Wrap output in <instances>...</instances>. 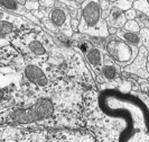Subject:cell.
<instances>
[{
  "instance_id": "1",
  "label": "cell",
  "mask_w": 149,
  "mask_h": 142,
  "mask_svg": "<svg viewBox=\"0 0 149 142\" xmlns=\"http://www.w3.org/2000/svg\"><path fill=\"white\" fill-rule=\"evenodd\" d=\"M99 106L108 116L125 122L119 142H149V107L140 98L107 89L99 96Z\"/></svg>"
},
{
  "instance_id": "2",
  "label": "cell",
  "mask_w": 149,
  "mask_h": 142,
  "mask_svg": "<svg viewBox=\"0 0 149 142\" xmlns=\"http://www.w3.org/2000/svg\"><path fill=\"white\" fill-rule=\"evenodd\" d=\"M54 112V104L49 98H39L34 105L27 108L16 110L10 113V120L16 123H31L45 120Z\"/></svg>"
},
{
  "instance_id": "3",
  "label": "cell",
  "mask_w": 149,
  "mask_h": 142,
  "mask_svg": "<svg viewBox=\"0 0 149 142\" xmlns=\"http://www.w3.org/2000/svg\"><path fill=\"white\" fill-rule=\"evenodd\" d=\"M105 51L113 61L119 64H126L134 60V52L129 44L120 40L118 36H112L107 41Z\"/></svg>"
},
{
  "instance_id": "4",
  "label": "cell",
  "mask_w": 149,
  "mask_h": 142,
  "mask_svg": "<svg viewBox=\"0 0 149 142\" xmlns=\"http://www.w3.org/2000/svg\"><path fill=\"white\" fill-rule=\"evenodd\" d=\"M101 23V6L99 1H86L82 6V20L80 30H93Z\"/></svg>"
},
{
  "instance_id": "5",
  "label": "cell",
  "mask_w": 149,
  "mask_h": 142,
  "mask_svg": "<svg viewBox=\"0 0 149 142\" xmlns=\"http://www.w3.org/2000/svg\"><path fill=\"white\" fill-rule=\"evenodd\" d=\"M24 73L28 81L38 87H44V86H47L48 83V79L45 75V72L42 70V68H39L36 64H28L25 68Z\"/></svg>"
},
{
  "instance_id": "6",
  "label": "cell",
  "mask_w": 149,
  "mask_h": 142,
  "mask_svg": "<svg viewBox=\"0 0 149 142\" xmlns=\"http://www.w3.org/2000/svg\"><path fill=\"white\" fill-rule=\"evenodd\" d=\"M107 23L109 25L113 26L114 28L125 27V25L127 23V18H126V15H125V11H122L118 7H113L110 10V14H109L108 18H107Z\"/></svg>"
},
{
  "instance_id": "7",
  "label": "cell",
  "mask_w": 149,
  "mask_h": 142,
  "mask_svg": "<svg viewBox=\"0 0 149 142\" xmlns=\"http://www.w3.org/2000/svg\"><path fill=\"white\" fill-rule=\"evenodd\" d=\"M118 37L120 40H123V42H126L127 44H129L130 46H139L141 44V36L139 33H132V32H128L125 30H118Z\"/></svg>"
},
{
  "instance_id": "8",
  "label": "cell",
  "mask_w": 149,
  "mask_h": 142,
  "mask_svg": "<svg viewBox=\"0 0 149 142\" xmlns=\"http://www.w3.org/2000/svg\"><path fill=\"white\" fill-rule=\"evenodd\" d=\"M85 58L92 67L94 68H100L102 64V54L100 52V50H97V47L91 46L89 50L85 52Z\"/></svg>"
},
{
  "instance_id": "9",
  "label": "cell",
  "mask_w": 149,
  "mask_h": 142,
  "mask_svg": "<svg viewBox=\"0 0 149 142\" xmlns=\"http://www.w3.org/2000/svg\"><path fill=\"white\" fill-rule=\"evenodd\" d=\"M49 19L55 27L60 28L62 26H64V24L66 23L67 15L62 8H54L49 14Z\"/></svg>"
},
{
  "instance_id": "10",
  "label": "cell",
  "mask_w": 149,
  "mask_h": 142,
  "mask_svg": "<svg viewBox=\"0 0 149 142\" xmlns=\"http://www.w3.org/2000/svg\"><path fill=\"white\" fill-rule=\"evenodd\" d=\"M101 73L107 80H113L118 77V68L113 64H105L101 67Z\"/></svg>"
},
{
  "instance_id": "11",
  "label": "cell",
  "mask_w": 149,
  "mask_h": 142,
  "mask_svg": "<svg viewBox=\"0 0 149 142\" xmlns=\"http://www.w3.org/2000/svg\"><path fill=\"white\" fill-rule=\"evenodd\" d=\"M28 49L30 50V52H33L35 55H38V57L39 55H44L46 53L45 46L39 41H31L29 45H28Z\"/></svg>"
},
{
  "instance_id": "12",
  "label": "cell",
  "mask_w": 149,
  "mask_h": 142,
  "mask_svg": "<svg viewBox=\"0 0 149 142\" xmlns=\"http://www.w3.org/2000/svg\"><path fill=\"white\" fill-rule=\"evenodd\" d=\"M89 42L92 45H94V47H97V50L105 49V45H107L105 38L102 37V36H97V35H91V36H89Z\"/></svg>"
},
{
  "instance_id": "13",
  "label": "cell",
  "mask_w": 149,
  "mask_h": 142,
  "mask_svg": "<svg viewBox=\"0 0 149 142\" xmlns=\"http://www.w3.org/2000/svg\"><path fill=\"white\" fill-rule=\"evenodd\" d=\"M19 2L14 0H0V7L6 9L8 11H17L19 8Z\"/></svg>"
},
{
  "instance_id": "14",
  "label": "cell",
  "mask_w": 149,
  "mask_h": 142,
  "mask_svg": "<svg viewBox=\"0 0 149 142\" xmlns=\"http://www.w3.org/2000/svg\"><path fill=\"white\" fill-rule=\"evenodd\" d=\"M14 30H15V26L13 23L0 20V36L8 35V34L13 33Z\"/></svg>"
},
{
  "instance_id": "15",
  "label": "cell",
  "mask_w": 149,
  "mask_h": 142,
  "mask_svg": "<svg viewBox=\"0 0 149 142\" xmlns=\"http://www.w3.org/2000/svg\"><path fill=\"white\" fill-rule=\"evenodd\" d=\"M125 30L132 32V33H138L140 30V26L136 20H128L125 25Z\"/></svg>"
},
{
  "instance_id": "16",
  "label": "cell",
  "mask_w": 149,
  "mask_h": 142,
  "mask_svg": "<svg viewBox=\"0 0 149 142\" xmlns=\"http://www.w3.org/2000/svg\"><path fill=\"white\" fill-rule=\"evenodd\" d=\"M140 36H141V41H143V43L146 45V50L148 52V60H149V30H142Z\"/></svg>"
},
{
  "instance_id": "17",
  "label": "cell",
  "mask_w": 149,
  "mask_h": 142,
  "mask_svg": "<svg viewBox=\"0 0 149 142\" xmlns=\"http://www.w3.org/2000/svg\"><path fill=\"white\" fill-rule=\"evenodd\" d=\"M57 40L60 41L62 44L64 45V46H71V44H72V41L70 40V38L67 37L66 35H64V34H58V36H57Z\"/></svg>"
},
{
  "instance_id": "18",
  "label": "cell",
  "mask_w": 149,
  "mask_h": 142,
  "mask_svg": "<svg viewBox=\"0 0 149 142\" xmlns=\"http://www.w3.org/2000/svg\"><path fill=\"white\" fill-rule=\"evenodd\" d=\"M125 15H126V18L130 19V20H134V18L137 17V13H136V10H134V9H129V10H127V13Z\"/></svg>"
},
{
  "instance_id": "19",
  "label": "cell",
  "mask_w": 149,
  "mask_h": 142,
  "mask_svg": "<svg viewBox=\"0 0 149 142\" xmlns=\"http://www.w3.org/2000/svg\"><path fill=\"white\" fill-rule=\"evenodd\" d=\"M3 95H5V94H3V90L0 89V100H1L2 98H3Z\"/></svg>"
},
{
  "instance_id": "20",
  "label": "cell",
  "mask_w": 149,
  "mask_h": 142,
  "mask_svg": "<svg viewBox=\"0 0 149 142\" xmlns=\"http://www.w3.org/2000/svg\"><path fill=\"white\" fill-rule=\"evenodd\" d=\"M147 71H148V72H149V62H148V63H147Z\"/></svg>"
}]
</instances>
